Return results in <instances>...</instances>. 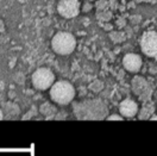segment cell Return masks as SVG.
I'll return each mask as SVG.
<instances>
[{
	"mask_svg": "<svg viewBox=\"0 0 157 156\" xmlns=\"http://www.w3.org/2000/svg\"><path fill=\"white\" fill-rule=\"evenodd\" d=\"M140 19H142V17H140V16H132V17H131V20H132V23H133V24H135V23H139V21H140Z\"/></svg>",
	"mask_w": 157,
	"mask_h": 156,
	"instance_id": "obj_20",
	"label": "cell"
},
{
	"mask_svg": "<svg viewBox=\"0 0 157 156\" xmlns=\"http://www.w3.org/2000/svg\"><path fill=\"white\" fill-rule=\"evenodd\" d=\"M40 112L43 113V115H52V113H55L56 112V107L54 106V105H51V104H49V103H45V104H43L42 106H40Z\"/></svg>",
	"mask_w": 157,
	"mask_h": 156,
	"instance_id": "obj_13",
	"label": "cell"
},
{
	"mask_svg": "<svg viewBox=\"0 0 157 156\" xmlns=\"http://www.w3.org/2000/svg\"><path fill=\"white\" fill-rule=\"evenodd\" d=\"M138 111H139L138 104L135 100L130 99V98L124 99L120 103V105H119V112H120V115L126 118H132L135 117V116H137Z\"/></svg>",
	"mask_w": 157,
	"mask_h": 156,
	"instance_id": "obj_9",
	"label": "cell"
},
{
	"mask_svg": "<svg viewBox=\"0 0 157 156\" xmlns=\"http://www.w3.org/2000/svg\"><path fill=\"white\" fill-rule=\"evenodd\" d=\"M109 6V2L107 0H98L95 2V7L97 10L101 11V10H107V7Z\"/></svg>",
	"mask_w": 157,
	"mask_h": 156,
	"instance_id": "obj_15",
	"label": "cell"
},
{
	"mask_svg": "<svg viewBox=\"0 0 157 156\" xmlns=\"http://www.w3.org/2000/svg\"><path fill=\"white\" fill-rule=\"evenodd\" d=\"M151 120H157V115H155V116H152V117L150 118Z\"/></svg>",
	"mask_w": 157,
	"mask_h": 156,
	"instance_id": "obj_26",
	"label": "cell"
},
{
	"mask_svg": "<svg viewBox=\"0 0 157 156\" xmlns=\"http://www.w3.org/2000/svg\"><path fill=\"white\" fill-rule=\"evenodd\" d=\"M144 2H147V4H156L157 0H144Z\"/></svg>",
	"mask_w": 157,
	"mask_h": 156,
	"instance_id": "obj_23",
	"label": "cell"
},
{
	"mask_svg": "<svg viewBox=\"0 0 157 156\" xmlns=\"http://www.w3.org/2000/svg\"><path fill=\"white\" fill-rule=\"evenodd\" d=\"M142 63L140 56L133 53H128L123 59V66L130 73H138L142 68Z\"/></svg>",
	"mask_w": 157,
	"mask_h": 156,
	"instance_id": "obj_8",
	"label": "cell"
},
{
	"mask_svg": "<svg viewBox=\"0 0 157 156\" xmlns=\"http://www.w3.org/2000/svg\"><path fill=\"white\" fill-rule=\"evenodd\" d=\"M57 12L63 18H74L80 13L78 0H59L57 4Z\"/></svg>",
	"mask_w": 157,
	"mask_h": 156,
	"instance_id": "obj_7",
	"label": "cell"
},
{
	"mask_svg": "<svg viewBox=\"0 0 157 156\" xmlns=\"http://www.w3.org/2000/svg\"><path fill=\"white\" fill-rule=\"evenodd\" d=\"M104 29L106 30V31H111V30H112V25H111V24H105V25H104Z\"/></svg>",
	"mask_w": 157,
	"mask_h": 156,
	"instance_id": "obj_21",
	"label": "cell"
},
{
	"mask_svg": "<svg viewBox=\"0 0 157 156\" xmlns=\"http://www.w3.org/2000/svg\"><path fill=\"white\" fill-rule=\"evenodd\" d=\"M124 117L123 116H119V115H111L107 117V120H123Z\"/></svg>",
	"mask_w": 157,
	"mask_h": 156,
	"instance_id": "obj_18",
	"label": "cell"
},
{
	"mask_svg": "<svg viewBox=\"0 0 157 156\" xmlns=\"http://www.w3.org/2000/svg\"><path fill=\"white\" fill-rule=\"evenodd\" d=\"M75 97V88L74 86L66 80H61L54 82L50 87V98L54 103L59 105H67L73 101Z\"/></svg>",
	"mask_w": 157,
	"mask_h": 156,
	"instance_id": "obj_2",
	"label": "cell"
},
{
	"mask_svg": "<svg viewBox=\"0 0 157 156\" xmlns=\"http://www.w3.org/2000/svg\"><path fill=\"white\" fill-rule=\"evenodd\" d=\"M135 5H136V1H132L128 4V7H135Z\"/></svg>",
	"mask_w": 157,
	"mask_h": 156,
	"instance_id": "obj_24",
	"label": "cell"
},
{
	"mask_svg": "<svg viewBox=\"0 0 157 156\" xmlns=\"http://www.w3.org/2000/svg\"><path fill=\"white\" fill-rule=\"evenodd\" d=\"M89 89L92 92H94V93H99V92H101L104 89V84L100 80H95L89 85Z\"/></svg>",
	"mask_w": 157,
	"mask_h": 156,
	"instance_id": "obj_14",
	"label": "cell"
},
{
	"mask_svg": "<svg viewBox=\"0 0 157 156\" xmlns=\"http://www.w3.org/2000/svg\"><path fill=\"white\" fill-rule=\"evenodd\" d=\"M108 37L109 39L113 42V43H123L125 39H126V33L125 32H123V31H109V33H108Z\"/></svg>",
	"mask_w": 157,
	"mask_h": 156,
	"instance_id": "obj_11",
	"label": "cell"
},
{
	"mask_svg": "<svg viewBox=\"0 0 157 156\" xmlns=\"http://www.w3.org/2000/svg\"><path fill=\"white\" fill-rule=\"evenodd\" d=\"M154 59H156V61H157V54H156V56H155V57H154Z\"/></svg>",
	"mask_w": 157,
	"mask_h": 156,
	"instance_id": "obj_28",
	"label": "cell"
},
{
	"mask_svg": "<svg viewBox=\"0 0 157 156\" xmlns=\"http://www.w3.org/2000/svg\"><path fill=\"white\" fill-rule=\"evenodd\" d=\"M131 88H132V92L137 96L142 103H147V101L151 100L152 86L145 78L136 75L131 81Z\"/></svg>",
	"mask_w": 157,
	"mask_h": 156,
	"instance_id": "obj_5",
	"label": "cell"
},
{
	"mask_svg": "<svg viewBox=\"0 0 157 156\" xmlns=\"http://www.w3.org/2000/svg\"><path fill=\"white\" fill-rule=\"evenodd\" d=\"M92 9H93V5H92L89 1H86V4H85L83 7H82V11H83V12H89Z\"/></svg>",
	"mask_w": 157,
	"mask_h": 156,
	"instance_id": "obj_19",
	"label": "cell"
},
{
	"mask_svg": "<svg viewBox=\"0 0 157 156\" xmlns=\"http://www.w3.org/2000/svg\"><path fill=\"white\" fill-rule=\"evenodd\" d=\"M73 111L78 119L101 120L108 116L107 105L100 99H89L76 103L73 106Z\"/></svg>",
	"mask_w": 157,
	"mask_h": 156,
	"instance_id": "obj_1",
	"label": "cell"
},
{
	"mask_svg": "<svg viewBox=\"0 0 157 156\" xmlns=\"http://www.w3.org/2000/svg\"><path fill=\"white\" fill-rule=\"evenodd\" d=\"M51 48L56 54L66 56L75 50L76 39L74 37V35H71L70 32L61 31V32H57L51 39Z\"/></svg>",
	"mask_w": 157,
	"mask_h": 156,
	"instance_id": "obj_3",
	"label": "cell"
},
{
	"mask_svg": "<svg viewBox=\"0 0 157 156\" xmlns=\"http://www.w3.org/2000/svg\"><path fill=\"white\" fill-rule=\"evenodd\" d=\"M31 80H32V85L35 88H37L39 91H45L54 85L55 74L49 68L42 67L33 72Z\"/></svg>",
	"mask_w": 157,
	"mask_h": 156,
	"instance_id": "obj_4",
	"label": "cell"
},
{
	"mask_svg": "<svg viewBox=\"0 0 157 156\" xmlns=\"http://www.w3.org/2000/svg\"><path fill=\"white\" fill-rule=\"evenodd\" d=\"M2 118H4V111H2L1 108H0V120H1Z\"/></svg>",
	"mask_w": 157,
	"mask_h": 156,
	"instance_id": "obj_25",
	"label": "cell"
},
{
	"mask_svg": "<svg viewBox=\"0 0 157 156\" xmlns=\"http://www.w3.org/2000/svg\"><path fill=\"white\" fill-rule=\"evenodd\" d=\"M5 30V25H4V21L0 19V32H4Z\"/></svg>",
	"mask_w": 157,
	"mask_h": 156,
	"instance_id": "obj_22",
	"label": "cell"
},
{
	"mask_svg": "<svg viewBox=\"0 0 157 156\" xmlns=\"http://www.w3.org/2000/svg\"><path fill=\"white\" fill-rule=\"evenodd\" d=\"M97 19L100 20V21H105L107 23L112 19V12L107 10H101V11H97Z\"/></svg>",
	"mask_w": 157,
	"mask_h": 156,
	"instance_id": "obj_12",
	"label": "cell"
},
{
	"mask_svg": "<svg viewBox=\"0 0 157 156\" xmlns=\"http://www.w3.org/2000/svg\"><path fill=\"white\" fill-rule=\"evenodd\" d=\"M135 1H136V2H143L144 0H135Z\"/></svg>",
	"mask_w": 157,
	"mask_h": 156,
	"instance_id": "obj_27",
	"label": "cell"
},
{
	"mask_svg": "<svg viewBox=\"0 0 157 156\" xmlns=\"http://www.w3.org/2000/svg\"><path fill=\"white\" fill-rule=\"evenodd\" d=\"M140 49L147 57H155L157 54V31H147L140 38Z\"/></svg>",
	"mask_w": 157,
	"mask_h": 156,
	"instance_id": "obj_6",
	"label": "cell"
},
{
	"mask_svg": "<svg viewBox=\"0 0 157 156\" xmlns=\"http://www.w3.org/2000/svg\"><path fill=\"white\" fill-rule=\"evenodd\" d=\"M108 2H109L111 10H117L118 7H119V4H118L117 0H108Z\"/></svg>",
	"mask_w": 157,
	"mask_h": 156,
	"instance_id": "obj_17",
	"label": "cell"
},
{
	"mask_svg": "<svg viewBox=\"0 0 157 156\" xmlns=\"http://www.w3.org/2000/svg\"><path fill=\"white\" fill-rule=\"evenodd\" d=\"M116 24H117L118 28H125L126 26V19L125 18H118L117 21H116Z\"/></svg>",
	"mask_w": 157,
	"mask_h": 156,
	"instance_id": "obj_16",
	"label": "cell"
},
{
	"mask_svg": "<svg viewBox=\"0 0 157 156\" xmlns=\"http://www.w3.org/2000/svg\"><path fill=\"white\" fill-rule=\"evenodd\" d=\"M89 1H93V0H89Z\"/></svg>",
	"mask_w": 157,
	"mask_h": 156,
	"instance_id": "obj_29",
	"label": "cell"
},
{
	"mask_svg": "<svg viewBox=\"0 0 157 156\" xmlns=\"http://www.w3.org/2000/svg\"><path fill=\"white\" fill-rule=\"evenodd\" d=\"M155 113V104L151 101H147L144 103V106L138 111V119L140 120H147L154 116Z\"/></svg>",
	"mask_w": 157,
	"mask_h": 156,
	"instance_id": "obj_10",
	"label": "cell"
}]
</instances>
